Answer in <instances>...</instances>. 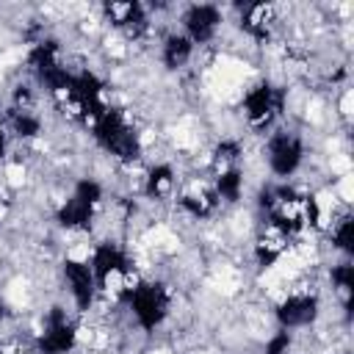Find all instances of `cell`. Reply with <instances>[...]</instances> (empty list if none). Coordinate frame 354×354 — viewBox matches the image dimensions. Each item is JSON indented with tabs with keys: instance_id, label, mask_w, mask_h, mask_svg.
<instances>
[{
	"instance_id": "obj_1",
	"label": "cell",
	"mask_w": 354,
	"mask_h": 354,
	"mask_svg": "<svg viewBox=\"0 0 354 354\" xmlns=\"http://www.w3.org/2000/svg\"><path fill=\"white\" fill-rule=\"evenodd\" d=\"M119 304L130 313L133 324L141 332H155L158 326H163V321L171 313V290L160 279L136 277L119 293Z\"/></svg>"
},
{
	"instance_id": "obj_2",
	"label": "cell",
	"mask_w": 354,
	"mask_h": 354,
	"mask_svg": "<svg viewBox=\"0 0 354 354\" xmlns=\"http://www.w3.org/2000/svg\"><path fill=\"white\" fill-rule=\"evenodd\" d=\"M91 136L105 155L119 163H136L144 155V141L127 113L116 105H108L91 124Z\"/></svg>"
},
{
	"instance_id": "obj_3",
	"label": "cell",
	"mask_w": 354,
	"mask_h": 354,
	"mask_svg": "<svg viewBox=\"0 0 354 354\" xmlns=\"http://www.w3.org/2000/svg\"><path fill=\"white\" fill-rule=\"evenodd\" d=\"M88 263H91V271H94V277H97L100 293L113 290L116 299H119V293L136 279V274H133V260H130L127 249H124L122 243H116V241H100V243L91 249Z\"/></svg>"
},
{
	"instance_id": "obj_4",
	"label": "cell",
	"mask_w": 354,
	"mask_h": 354,
	"mask_svg": "<svg viewBox=\"0 0 354 354\" xmlns=\"http://www.w3.org/2000/svg\"><path fill=\"white\" fill-rule=\"evenodd\" d=\"M102 205V185L91 177H83L72 185L69 196L58 205L55 210V221L64 227V230H72V232H83L94 224L97 218V210Z\"/></svg>"
},
{
	"instance_id": "obj_5",
	"label": "cell",
	"mask_w": 354,
	"mask_h": 354,
	"mask_svg": "<svg viewBox=\"0 0 354 354\" xmlns=\"http://www.w3.org/2000/svg\"><path fill=\"white\" fill-rule=\"evenodd\" d=\"M241 111H243V119L249 122L252 130H268L271 133L285 113V88L271 83V80H260L243 91Z\"/></svg>"
},
{
	"instance_id": "obj_6",
	"label": "cell",
	"mask_w": 354,
	"mask_h": 354,
	"mask_svg": "<svg viewBox=\"0 0 354 354\" xmlns=\"http://www.w3.org/2000/svg\"><path fill=\"white\" fill-rule=\"evenodd\" d=\"M266 160H268V171L277 180H290L301 163H304V141L299 133L293 130H271L266 138Z\"/></svg>"
},
{
	"instance_id": "obj_7",
	"label": "cell",
	"mask_w": 354,
	"mask_h": 354,
	"mask_svg": "<svg viewBox=\"0 0 354 354\" xmlns=\"http://www.w3.org/2000/svg\"><path fill=\"white\" fill-rule=\"evenodd\" d=\"M28 64H30V72H33L36 83L44 86L53 97H55L58 91H64L66 83H69V77H72V69L64 64L58 44L50 41V39H39V41L30 47Z\"/></svg>"
},
{
	"instance_id": "obj_8",
	"label": "cell",
	"mask_w": 354,
	"mask_h": 354,
	"mask_svg": "<svg viewBox=\"0 0 354 354\" xmlns=\"http://www.w3.org/2000/svg\"><path fill=\"white\" fill-rule=\"evenodd\" d=\"M77 321L64 307H50L36 332L39 354H72L77 346Z\"/></svg>"
},
{
	"instance_id": "obj_9",
	"label": "cell",
	"mask_w": 354,
	"mask_h": 354,
	"mask_svg": "<svg viewBox=\"0 0 354 354\" xmlns=\"http://www.w3.org/2000/svg\"><path fill=\"white\" fill-rule=\"evenodd\" d=\"M321 315V299L315 290H290L288 296L279 299L274 318L277 326L285 332H296V329H307L318 321Z\"/></svg>"
},
{
	"instance_id": "obj_10",
	"label": "cell",
	"mask_w": 354,
	"mask_h": 354,
	"mask_svg": "<svg viewBox=\"0 0 354 354\" xmlns=\"http://www.w3.org/2000/svg\"><path fill=\"white\" fill-rule=\"evenodd\" d=\"M61 274H64V285L69 290V299L75 304V313H88L100 296L97 277L91 271L88 257H66L61 266Z\"/></svg>"
},
{
	"instance_id": "obj_11",
	"label": "cell",
	"mask_w": 354,
	"mask_h": 354,
	"mask_svg": "<svg viewBox=\"0 0 354 354\" xmlns=\"http://www.w3.org/2000/svg\"><path fill=\"white\" fill-rule=\"evenodd\" d=\"M221 28V8L213 3H194L183 11V36H188V41L194 47L199 44H210L216 39Z\"/></svg>"
},
{
	"instance_id": "obj_12",
	"label": "cell",
	"mask_w": 354,
	"mask_h": 354,
	"mask_svg": "<svg viewBox=\"0 0 354 354\" xmlns=\"http://www.w3.org/2000/svg\"><path fill=\"white\" fill-rule=\"evenodd\" d=\"M102 11L111 28H116L127 39H141L149 30V14L138 0H113V3H105Z\"/></svg>"
},
{
	"instance_id": "obj_13",
	"label": "cell",
	"mask_w": 354,
	"mask_h": 354,
	"mask_svg": "<svg viewBox=\"0 0 354 354\" xmlns=\"http://www.w3.org/2000/svg\"><path fill=\"white\" fill-rule=\"evenodd\" d=\"M238 25L254 41H268L277 28V8L271 3H246L238 6Z\"/></svg>"
},
{
	"instance_id": "obj_14",
	"label": "cell",
	"mask_w": 354,
	"mask_h": 354,
	"mask_svg": "<svg viewBox=\"0 0 354 354\" xmlns=\"http://www.w3.org/2000/svg\"><path fill=\"white\" fill-rule=\"evenodd\" d=\"M177 205L191 218H207V216L216 213V207L221 202H218V196L213 191V183H194V185H188V188H183L177 194Z\"/></svg>"
},
{
	"instance_id": "obj_15",
	"label": "cell",
	"mask_w": 354,
	"mask_h": 354,
	"mask_svg": "<svg viewBox=\"0 0 354 354\" xmlns=\"http://www.w3.org/2000/svg\"><path fill=\"white\" fill-rule=\"evenodd\" d=\"M141 191L147 199H169L177 191V171L171 163H152L141 180Z\"/></svg>"
},
{
	"instance_id": "obj_16",
	"label": "cell",
	"mask_w": 354,
	"mask_h": 354,
	"mask_svg": "<svg viewBox=\"0 0 354 354\" xmlns=\"http://www.w3.org/2000/svg\"><path fill=\"white\" fill-rule=\"evenodd\" d=\"M326 235L332 241V249H337L343 257H348L354 252V216L348 210L332 213V218L326 221Z\"/></svg>"
},
{
	"instance_id": "obj_17",
	"label": "cell",
	"mask_w": 354,
	"mask_h": 354,
	"mask_svg": "<svg viewBox=\"0 0 354 354\" xmlns=\"http://www.w3.org/2000/svg\"><path fill=\"white\" fill-rule=\"evenodd\" d=\"M288 241H290L288 235H282V232L266 227V232H260L257 241H254V260H257V266H260V268H271V266L285 254Z\"/></svg>"
},
{
	"instance_id": "obj_18",
	"label": "cell",
	"mask_w": 354,
	"mask_h": 354,
	"mask_svg": "<svg viewBox=\"0 0 354 354\" xmlns=\"http://www.w3.org/2000/svg\"><path fill=\"white\" fill-rule=\"evenodd\" d=\"M6 122H8L11 138L30 141V138H36L41 133V116L36 113V108H8L6 111Z\"/></svg>"
},
{
	"instance_id": "obj_19",
	"label": "cell",
	"mask_w": 354,
	"mask_h": 354,
	"mask_svg": "<svg viewBox=\"0 0 354 354\" xmlns=\"http://www.w3.org/2000/svg\"><path fill=\"white\" fill-rule=\"evenodd\" d=\"M194 44L188 41V36H183V33H169L166 39H163V44H160V61H163V66L166 69H183L191 58H194Z\"/></svg>"
},
{
	"instance_id": "obj_20",
	"label": "cell",
	"mask_w": 354,
	"mask_h": 354,
	"mask_svg": "<svg viewBox=\"0 0 354 354\" xmlns=\"http://www.w3.org/2000/svg\"><path fill=\"white\" fill-rule=\"evenodd\" d=\"M210 183H213V191H216L218 202H238L241 194H243V171H241V166L216 171Z\"/></svg>"
},
{
	"instance_id": "obj_21",
	"label": "cell",
	"mask_w": 354,
	"mask_h": 354,
	"mask_svg": "<svg viewBox=\"0 0 354 354\" xmlns=\"http://www.w3.org/2000/svg\"><path fill=\"white\" fill-rule=\"evenodd\" d=\"M329 279H332V288H335L337 299L348 310L351 307V296H354V266H351V260L346 257V260L335 263L332 271H329Z\"/></svg>"
},
{
	"instance_id": "obj_22",
	"label": "cell",
	"mask_w": 354,
	"mask_h": 354,
	"mask_svg": "<svg viewBox=\"0 0 354 354\" xmlns=\"http://www.w3.org/2000/svg\"><path fill=\"white\" fill-rule=\"evenodd\" d=\"M241 155H243V147H241V141H238V138H221V141L216 144V149H213V163H216V171L238 166Z\"/></svg>"
},
{
	"instance_id": "obj_23",
	"label": "cell",
	"mask_w": 354,
	"mask_h": 354,
	"mask_svg": "<svg viewBox=\"0 0 354 354\" xmlns=\"http://www.w3.org/2000/svg\"><path fill=\"white\" fill-rule=\"evenodd\" d=\"M263 354H293V332L277 329V332L266 340Z\"/></svg>"
},
{
	"instance_id": "obj_24",
	"label": "cell",
	"mask_w": 354,
	"mask_h": 354,
	"mask_svg": "<svg viewBox=\"0 0 354 354\" xmlns=\"http://www.w3.org/2000/svg\"><path fill=\"white\" fill-rule=\"evenodd\" d=\"M8 141H11V133H8V122H6V111H0V160L8 155Z\"/></svg>"
},
{
	"instance_id": "obj_25",
	"label": "cell",
	"mask_w": 354,
	"mask_h": 354,
	"mask_svg": "<svg viewBox=\"0 0 354 354\" xmlns=\"http://www.w3.org/2000/svg\"><path fill=\"white\" fill-rule=\"evenodd\" d=\"M0 354H22L19 348H0Z\"/></svg>"
},
{
	"instance_id": "obj_26",
	"label": "cell",
	"mask_w": 354,
	"mask_h": 354,
	"mask_svg": "<svg viewBox=\"0 0 354 354\" xmlns=\"http://www.w3.org/2000/svg\"><path fill=\"white\" fill-rule=\"evenodd\" d=\"M0 318H3V299H0Z\"/></svg>"
}]
</instances>
